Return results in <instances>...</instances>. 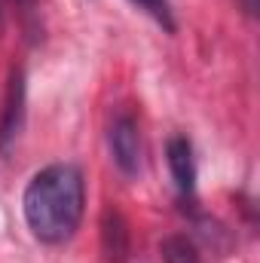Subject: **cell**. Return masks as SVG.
<instances>
[{
  "mask_svg": "<svg viewBox=\"0 0 260 263\" xmlns=\"http://www.w3.org/2000/svg\"><path fill=\"white\" fill-rule=\"evenodd\" d=\"M107 144H110V156H114L117 168L123 175L135 178L141 172V129H138V123H135L132 114H120L110 123Z\"/></svg>",
  "mask_w": 260,
  "mask_h": 263,
  "instance_id": "obj_3",
  "label": "cell"
},
{
  "mask_svg": "<svg viewBox=\"0 0 260 263\" xmlns=\"http://www.w3.org/2000/svg\"><path fill=\"white\" fill-rule=\"evenodd\" d=\"M25 104H28V86H25V70L18 65L9 67L6 80V95H3V110H0V153H6L25 129Z\"/></svg>",
  "mask_w": 260,
  "mask_h": 263,
  "instance_id": "obj_2",
  "label": "cell"
},
{
  "mask_svg": "<svg viewBox=\"0 0 260 263\" xmlns=\"http://www.w3.org/2000/svg\"><path fill=\"white\" fill-rule=\"evenodd\" d=\"M159 257H162V263H202L196 242L190 236H181V233L165 236L159 242Z\"/></svg>",
  "mask_w": 260,
  "mask_h": 263,
  "instance_id": "obj_6",
  "label": "cell"
},
{
  "mask_svg": "<svg viewBox=\"0 0 260 263\" xmlns=\"http://www.w3.org/2000/svg\"><path fill=\"white\" fill-rule=\"evenodd\" d=\"M165 156H169V168L175 178V187L181 196H193L196 190V159H193V144L184 135L169 138L165 144Z\"/></svg>",
  "mask_w": 260,
  "mask_h": 263,
  "instance_id": "obj_5",
  "label": "cell"
},
{
  "mask_svg": "<svg viewBox=\"0 0 260 263\" xmlns=\"http://www.w3.org/2000/svg\"><path fill=\"white\" fill-rule=\"evenodd\" d=\"M101 254L107 263H129L132 257V230L126 214L117 205H107L101 211Z\"/></svg>",
  "mask_w": 260,
  "mask_h": 263,
  "instance_id": "obj_4",
  "label": "cell"
},
{
  "mask_svg": "<svg viewBox=\"0 0 260 263\" xmlns=\"http://www.w3.org/2000/svg\"><path fill=\"white\" fill-rule=\"evenodd\" d=\"M86 211V181L73 162L40 168L22 196V214L34 239L43 245H62L73 239Z\"/></svg>",
  "mask_w": 260,
  "mask_h": 263,
  "instance_id": "obj_1",
  "label": "cell"
},
{
  "mask_svg": "<svg viewBox=\"0 0 260 263\" xmlns=\"http://www.w3.org/2000/svg\"><path fill=\"white\" fill-rule=\"evenodd\" d=\"M242 6H245V12L248 15H257V9H260V0H239Z\"/></svg>",
  "mask_w": 260,
  "mask_h": 263,
  "instance_id": "obj_8",
  "label": "cell"
},
{
  "mask_svg": "<svg viewBox=\"0 0 260 263\" xmlns=\"http://www.w3.org/2000/svg\"><path fill=\"white\" fill-rule=\"evenodd\" d=\"M15 3H22L25 9H34V0H15Z\"/></svg>",
  "mask_w": 260,
  "mask_h": 263,
  "instance_id": "obj_9",
  "label": "cell"
},
{
  "mask_svg": "<svg viewBox=\"0 0 260 263\" xmlns=\"http://www.w3.org/2000/svg\"><path fill=\"white\" fill-rule=\"evenodd\" d=\"M132 3H135L138 9H144V12H147V15H150L162 31H165V34H175V28H178V25H175L172 3H169V0H132Z\"/></svg>",
  "mask_w": 260,
  "mask_h": 263,
  "instance_id": "obj_7",
  "label": "cell"
}]
</instances>
